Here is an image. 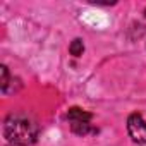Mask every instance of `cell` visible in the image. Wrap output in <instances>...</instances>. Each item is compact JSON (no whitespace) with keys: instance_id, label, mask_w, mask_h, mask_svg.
Here are the masks:
<instances>
[{"instance_id":"obj_1","label":"cell","mask_w":146,"mask_h":146,"mask_svg":"<svg viewBox=\"0 0 146 146\" xmlns=\"http://www.w3.org/2000/svg\"><path fill=\"white\" fill-rule=\"evenodd\" d=\"M4 137L16 146H29L38 139V127L26 117L11 115L4 122Z\"/></svg>"},{"instance_id":"obj_5","label":"cell","mask_w":146,"mask_h":146,"mask_svg":"<svg viewBox=\"0 0 146 146\" xmlns=\"http://www.w3.org/2000/svg\"><path fill=\"white\" fill-rule=\"evenodd\" d=\"M69 52H70V55H74V57H81L83 52H84V43H83V40H81V38H76L74 41L69 45Z\"/></svg>"},{"instance_id":"obj_6","label":"cell","mask_w":146,"mask_h":146,"mask_svg":"<svg viewBox=\"0 0 146 146\" xmlns=\"http://www.w3.org/2000/svg\"><path fill=\"white\" fill-rule=\"evenodd\" d=\"M11 74H9V69L5 65L0 67V88H2V93L9 88V83H11Z\"/></svg>"},{"instance_id":"obj_4","label":"cell","mask_w":146,"mask_h":146,"mask_svg":"<svg viewBox=\"0 0 146 146\" xmlns=\"http://www.w3.org/2000/svg\"><path fill=\"white\" fill-rule=\"evenodd\" d=\"M70 131L78 136H88V134H96V129L90 122H70Z\"/></svg>"},{"instance_id":"obj_3","label":"cell","mask_w":146,"mask_h":146,"mask_svg":"<svg viewBox=\"0 0 146 146\" xmlns=\"http://www.w3.org/2000/svg\"><path fill=\"white\" fill-rule=\"evenodd\" d=\"M67 119H69L70 122H90V120L93 119V115H91L90 112L79 108V107H72V108H69V112H67Z\"/></svg>"},{"instance_id":"obj_2","label":"cell","mask_w":146,"mask_h":146,"mask_svg":"<svg viewBox=\"0 0 146 146\" xmlns=\"http://www.w3.org/2000/svg\"><path fill=\"white\" fill-rule=\"evenodd\" d=\"M127 132L131 139L137 144L146 143V120L139 113H131L127 119Z\"/></svg>"}]
</instances>
